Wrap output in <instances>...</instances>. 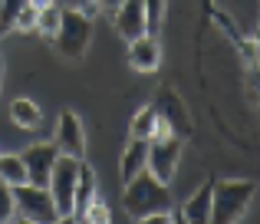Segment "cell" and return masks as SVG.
<instances>
[{
    "mask_svg": "<svg viewBox=\"0 0 260 224\" xmlns=\"http://www.w3.org/2000/svg\"><path fill=\"white\" fill-rule=\"evenodd\" d=\"M257 195V181L250 178H224L214 181L211 191V221L214 224H234L244 218V211L250 208Z\"/></svg>",
    "mask_w": 260,
    "mask_h": 224,
    "instance_id": "1",
    "label": "cell"
},
{
    "mask_svg": "<svg viewBox=\"0 0 260 224\" xmlns=\"http://www.w3.org/2000/svg\"><path fill=\"white\" fill-rule=\"evenodd\" d=\"M122 205H125L128 218L142 221L152 211H165L172 208V195H168V185L158 181L152 172H139L132 181H125V195H122Z\"/></svg>",
    "mask_w": 260,
    "mask_h": 224,
    "instance_id": "2",
    "label": "cell"
},
{
    "mask_svg": "<svg viewBox=\"0 0 260 224\" xmlns=\"http://www.w3.org/2000/svg\"><path fill=\"white\" fill-rule=\"evenodd\" d=\"M53 40H56V50L66 59H83L89 53V43H92V17L86 10L63 7V17H59Z\"/></svg>",
    "mask_w": 260,
    "mask_h": 224,
    "instance_id": "3",
    "label": "cell"
},
{
    "mask_svg": "<svg viewBox=\"0 0 260 224\" xmlns=\"http://www.w3.org/2000/svg\"><path fill=\"white\" fill-rule=\"evenodd\" d=\"M79 162H83V158H73V155H56V162H53V172H50V181H46V191H50L53 205H56V218L59 221H70Z\"/></svg>",
    "mask_w": 260,
    "mask_h": 224,
    "instance_id": "4",
    "label": "cell"
},
{
    "mask_svg": "<svg viewBox=\"0 0 260 224\" xmlns=\"http://www.w3.org/2000/svg\"><path fill=\"white\" fill-rule=\"evenodd\" d=\"M13 201H17V211L23 214L26 221H59L56 205H53L50 191H46L43 185H30V181L17 185L13 188Z\"/></svg>",
    "mask_w": 260,
    "mask_h": 224,
    "instance_id": "5",
    "label": "cell"
},
{
    "mask_svg": "<svg viewBox=\"0 0 260 224\" xmlns=\"http://www.w3.org/2000/svg\"><path fill=\"white\" fill-rule=\"evenodd\" d=\"M178 162H181V139L178 135H168L161 142H148V172L158 181H172L178 172Z\"/></svg>",
    "mask_w": 260,
    "mask_h": 224,
    "instance_id": "6",
    "label": "cell"
},
{
    "mask_svg": "<svg viewBox=\"0 0 260 224\" xmlns=\"http://www.w3.org/2000/svg\"><path fill=\"white\" fill-rule=\"evenodd\" d=\"M152 106H155V112H158V119H165L168 125H172V132L178 135V139L191 135V115H188V109H184V103H181V96H178L175 89L161 86V89L155 92Z\"/></svg>",
    "mask_w": 260,
    "mask_h": 224,
    "instance_id": "7",
    "label": "cell"
},
{
    "mask_svg": "<svg viewBox=\"0 0 260 224\" xmlns=\"http://www.w3.org/2000/svg\"><path fill=\"white\" fill-rule=\"evenodd\" d=\"M56 152L59 155H73V158H83V155H86V129H83V119H79L73 109L59 112V122H56Z\"/></svg>",
    "mask_w": 260,
    "mask_h": 224,
    "instance_id": "8",
    "label": "cell"
},
{
    "mask_svg": "<svg viewBox=\"0 0 260 224\" xmlns=\"http://www.w3.org/2000/svg\"><path fill=\"white\" fill-rule=\"evenodd\" d=\"M56 145H50V142H40V145H30L20 158H23V168H26V178H30V185H43L50 181V172H53V162H56Z\"/></svg>",
    "mask_w": 260,
    "mask_h": 224,
    "instance_id": "9",
    "label": "cell"
},
{
    "mask_svg": "<svg viewBox=\"0 0 260 224\" xmlns=\"http://www.w3.org/2000/svg\"><path fill=\"white\" fill-rule=\"evenodd\" d=\"M161 63V46H158V37L152 33H142V37L128 40V66L139 73H155Z\"/></svg>",
    "mask_w": 260,
    "mask_h": 224,
    "instance_id": "10",
    "label": "cell"
},
{
    "mask_svg": "<svg viewBox=\"0 0 260 224\" xmlns=\"http://www.w3.org/2000/svg\"><path fill=\"white\" fill-rule=\"evenodd\" d=\"M115 30L125 40H135L145 33V0H122L115 7Z\"/></svg>",
    "mask_w": 260,
    "mask_h": 224,
    "instance_id": "11",
    "label": "cell"
},
{
    "mask_svg": "<svg viewBox=\"0 0 260 224\" xmlns=\"http://www.w3.org/2000/svg\"><path fill=\"white\" fill-rule=\"evenodd\" d=\"M95 188H99V181H95V172L86 165V162H79V175H76V191H73V211H70V221H83L86 208L95 201Z\"/></svg>",
    "mask_w": 260,
    "mask_h": 224,
    "instance_id": "12",
    "label": "cell"
},
{
    "mask_svg": "<svg viewBox=\"0 0 260 224\" xmlns=\"http://www.w3.org/2000/svg\"><path fill=\"white\" fill-rule=\"evenodd\" d=\"M211 191H214V178H208L188 201H184L181 221H188V224H208L211 221Z\"/></svg>",
    "mask_w": 260,
    "mask_h": 224,
    "instance_id": "13",
    "label": "cell"
},
{
    "mask_svg": "<svg viewBox=\"0 0 260 224\" xmlns=\"http://www.w3.org/2000/svg\"><path fill=\"white\" fill-rule=\"evenodd\" d=\"M148 165V142L145 139H128L125 152H122V162H119V175H122V185L132 181L139 172H145Z\"/></svg>",
    "mask_w": 260,
    "mask_h": 224,
    "instance_id": "14",
    "label": "cell"
},
{
    "mask_svg": "<svg viewBox=\"0 0 260 224\" xmlns=\"http://www.w3.org/2000/svg\"><path fill=\"white\" fill-rule=\"evenodd\" d=\"M10 122L20 125V129H40V122H43V109H40L33 99L17 96L10 103Z\"/></svg>",
    "mask_w": 260,
    "mask_h": 224,
    "instance_id": "15",
    "label": "cell"
},
{
    "mask_svg": "<svg viewBox=\"0 0 260 224\" xmlns=\"http://www.w3.org/2000/svg\"><path fill=\"white\" fill-rule=\"evenodd\" d=\"M155 122H158V112H155V106L148 103V106H142L139 112L132 115V122H128V139H152V132H155Z\"/></svg>",
    "mask_w": 260,
    "mask_h": 224,
    "instance_id": "16",
    "label": "cell"
},
{
    "mask_svg": "<svg viewBox=\"0 0 260 224\" xmlns=\"http://www.w3.org/2000/svg\"><path fill=\"white\" fill-rule=\"evenodd\" d=\"M0 181H7L10 188L30 181V178H26V168H23V158H20V155H0Z\"/></svg>",
    "mask_w": 260,
    "mask_h": 224,
    "instance_id": "17",
    "label": "cell"
},
{
    "mask_svg": "<svg viewBox=\"0 0 260 224\" xmlns=\"http://www.w3.org/2000/svg\"><path fill=\"white\" fill-rule=\"evenodd\" d=\"M59 17H63V7L59 4H43L37 10V30L46 33V37H53L56 26H59Z\"/></svg>",
    "mask_w": 260,
    "mask_h": 224,
    "instance_id": "18",
    "label": "cell"
},
{
    "mask_svg": "<svg viewBox=\"0 0 260 224\" xmlns=\"http://www.w3.org/2000/svg\"><path fill=\"white\" fill-rule=\"evenodd\" d=\"M161 23H165V0H145V33L158 37Z\"/></svg>",
    "mask_w": 260,
    "mask_h": 224,
    "instance_id": "19",
    "label": "cell"
},
{
    "mask_svg": "<svg viewBox=\"0 0 260 224\" xmlns=\"http://www.w3.org/2000/svg\"><path fill=\"white\" fill-rule=\"evenodd\" d=\"M23 4H26V0H0V37L13 30L17 13H20V7H23Z\"/></svg>",
    "mask_w": 260,
    "mask_h": 224,
    "instance_id": "20",
    "label": "cell"
},
{
    "mask_svg": "<svg viewBox=\"0 0 260 224\" xmlns=\"http://www.w3.org/2000/svg\"><path fill=\"white\" fill-rule=\"evenodd\" d=\"M37 10H40V7L26 0V4L20 7V13H17V23H13V30H23V33L37 30Z\"/></svg>",
    "mask_w": 260,
    "mask_h": 224,
    "instance_id": "21",
    "label": "cell"
},
{
    "mask_svg": "<svg viewBox=\"0 0 260 224\" xmlns=\"http://www.w3.org/2000/svg\"><path fill=\"white\" fill-rule=\"evenodd\" d=\"M17 214V201H13V188L7 181H0V224L10 221Z\"/></svg>",
    "mask_w": 260,
    "mask_h": 224,
    "instance_id": "22",
    "label": "cell"
},
{
    "mask_svg": "<svg viewBox=\"0 0 260 224\" xmlns=\"http://www.w3.org/2000/svg\"><path fill=\"white\" fill-rule=\"evenodd\" d=\"M83 221H86V224H92V221H112V211H109V208H106V205H102V201H99V198H95V201H92V205H89V208H86V214H83Z\"/></svg>",
    "mask_w": 260,
    "mask_h": 224,
    "instance_id": "23",
    "label": "cell"
},
{
    "mask_svg": "<svg viewBox=\"0 0 260 224\" xmlns=\"http://www.w3.org/2000/svg\"><path fill=\"white\" fill-rule=\"evenodd\" d=\"M59 7H73V10H92V0H56Z\"/></svg>",
    "mask_w": 260,
    "mask_h": 224,
    "instance_id": "24",
    "label": "cell"
},
{
    "mask_svg": "<svg viewBox=\"0 0 260 224\" xmlns=\"http://www.w3.org/2000/svg\"><path fill=\"white\" fill-rule=\"evenodd\" d=\"M122 0H92V7L95 10H102V13H115V7H119Z\"/></svg>",
    "mask_w": 260,
    "mask_h": 224,
    "instance_id": "25",
    "label": "cell"
},
{
    "mask_svg": "<svg viewBox=\"0 0 260 224\" xmlns=\"http://www.w3.org/2000/svg\"><path fill=\"white\" fill-rule=\"evenodd\" d=\"M30 4H37V7H43V4H56V0H30Z\"/></svg>",
    "mask_w": 260,
    "mask_h": 224,
    "instance_id": "26",
    "label": "cell"
}]
</instances>
